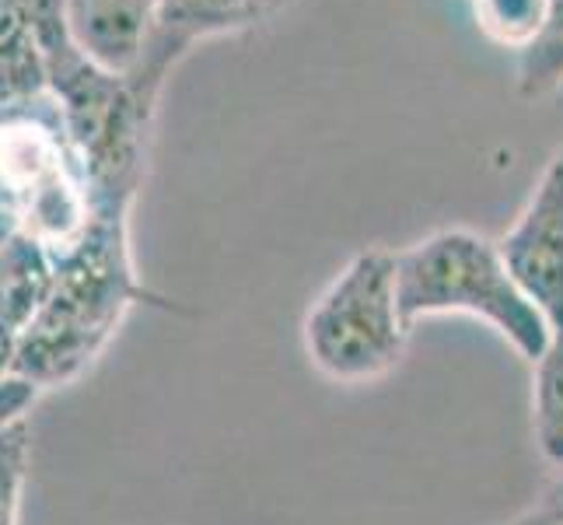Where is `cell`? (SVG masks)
Masks as SVG:
<instances>
[{
    "label": "cell",
    "instance_id": "cell-9",
    "mask_svg": "<svg viewBox=\"0 0 563 525\" xmlns=\"http://www.w3.org/2000/svg\"><path fill=\"white\" fill-rule=\"evenodd\" d=\"M56 277V260L29 236H8L0 242V329L14 340L46 305Z\"/></svg>",
    "mask_w": 563,
    "mask_h": 525
},
{
    "label": "cell",
    "instance_id": "cell-14",
    "mask_svg": "<svg viewBox=\"0 0 563 525\" xmlns=\"http://www.w3.org/2000/svg\"><path fill=\"white\" fill-rule=\"evenodd\" d=\"M32 470V424H18L0 438V525H22V501Z\"/></svg>",
    "mask_w": 563,
    "mask_h": 525
},
{
    "label": "cell",
    "instance_id": "cell-18",
    "mask_svg": "<svg viewBox=\"0 0 563 525\" xmlns=\"http://www.w3.org/2000/svg\"><path fill=\"white\" fill-rule=\"evenodd\" d=\"M14 337L11 333H4L0 329V379H8V375H14Z\"/></svg>",
    "mask_w": 563,
    "mask_h": 525
},
{
    "label": "cell",
    "instance_id": "cell-12",
    "mask_svg": "<svg viewBox=\"0 0 563 525\" xmlns=\"http://www.w3.org/2000/svg\"><path fill=\"white\" fill-rule=\"evenodd\" d=\"M563 88V0H550L539 35L518 53V95L526 102L550 99Z\"/></svg>",
    "mask_w": 563,
    "mask_h": 525
},
{
    "label": "cell",
    "instance_id": "cell-20",
    "mask_svg": "<svg viewBox=\"0 0 563 525\" xmlns=\"http://www.w3.org/2000/svg\"><path fill=\"white\" fill-rule=\"evenodd\" d=\"M8 236H14V231H11V228H8V225H4V221H0V242H4V239H8Z\"/></svg>",
    "mask_w": 563,
    "mask_h": 525
},
{
    "label": "cell",
    "instance_id": "cell-15",
    "mask_svg": "<svg viewBox=\"0 0 563 525\" xmlns=\"http://www.w3.org/2000/svg\"><path fill=\"white\" fill-rule=\"evenodd\" d=\"M22 14L29 18V25L35 29L38 43L46 50V61L60 50L74 46L67 35V14H64V0H14Z\"/></svg>",
    "mask_w": 563,
    "mask_h": 525
},
{
    "label": "cell",
    "instance_id": "cell-1",
    "mask_svg": "<svg viewBox=\"0 0 563 525\" xmlns=\"http://www.w3.org/2000/svg\"><path fill=\"white\" fill-rule=\"evenodd\" d=\"M141 302L162 305L133 263L130 221L95 218L85 239L56 256L49 298L14 343V375L43 396L81 382Z\"/></svg>",
    "mask_w": 563,
    "mask_h": 525
},
{
    "label": "cell",
    "instance_id": "cell-8",
    "mask_svg": "<svg viewBox=\"0 0 563 525\" xmlns=\"http://www.w3.org/2000/svg\"><path fill=\"white\" fill-rule=\"evenodd\" d=\"M158 0H64L67 35L88 61L130 74L137 67Z\"/></svg>",
    "mask_w": 563,
    "mask_h": 525
},
{
    "label": "cell",
    "instance_id": "cell-17",
    "mask_svg": "<svg viewBox=\"0 0 563 525\" xmlns=\"http://www.w3.org/2000/svg\"><path fill=\"white\" fill-rule=\"evenodd\" d=\"M542 508L550 512V518L556 522V525H563V470L556 473V480L547 488V494H542Z\"/></svg>",
    "mask_w": 563,
    "mask_h": 525
},
{
    "label": "cell",
    "instance_id": "cell-19",
    "mask_svg": "<svg viewBox=\"0 0 563 525\" xmlns=\"http://www.w3.org/2000/svg\"><path fill=\"white\" fill-rule=\"evenodd\" d=\"M511 525H556V522L550 518V512L542 508V504H536V508H529L526 515H518Z\"/></svg>",
    "mask_w": 563,
    "mask_h": 525
},
{
    "label": "cell",
    "instance_id": "cell-4",
    "mask_svg": "<svg viewBox=\"0 0 563 525\" xmlns=\"http://www.w3.org/2000/svg\"><path fill=\"white\" fill-rule=\"evenodd\" d=\"M0 218L53 260L81 242L95 221L85 162L49 91L0 106Z\"/></svg>",
    "mask_w": 563,
    "mask_h": 525
},
{
    "label": "cell",
    "instance_id": "cell-16",
    "mask_svg": "<svg viewBox=\"0 0 563 525\" xmlns=\"http://www.w3.org/2000/svg\"><path fill=\"white\" fill-rule=\"evenodd\" d=\"M38 396L43 393H38V389L25 379H18V375L0 379V438H4L11 427L29 420Z\"/></svg>",
    "mask_w": 563,
    "mask_h": 525
},
{
    "label": "cell",
    "instance_id": "cell-7",
    "mask_svg": "<svg viewBox=\"0 0 563 525\" xmlns=\"http://www.w3.org/2000/svg\"><path fill=\"white\" fill-rule=\"evenodd\" d=\"M290 4L295 0H158L144 53L126 77L151 102H162L168 74L192 46L213 35L256 29Z\"/></svg>",
    "mask_w": 563,
    "mask_h": 525
},
{
    "label": "cell",
    "instance_id": "cell-5",
    "mask_svg": "<svg viewBox=\"0 0 563 525\" xmlns=\"http://www.w3.org/2000/svg\"><path fill=\"white\" fill-rule=\"evenodd\" d=\"M410 322L399 308L396 252L364 249L305 316V354L336 385L388 375L402 361Z\"/></svg>",
    "mask_w": 563,
    "mask_h": 525
},
{
    "label": "cell",
    "instance_id": "cell-10",
    "mask_svg": "<svg viewBox=\"0 0 563 525\" xmlns=\"http://www.w3.org/2000/svg\"><path fill=\"white\" fill-rule=\"evenodd\" d=\"M49 91L46 50L14 0H0V106L29 102Z\"/></svg>",
    "mask_w": 563,
    "mask_h": 525
},
{
    "label": "cell",
    "instance_id": "cell-11",
    "mask_svg": "<svg viewBox=\"0 0 563 525\" xmlns=\"http://www.w3.org/2000/svg\"><path fill=\"white\" fill-rule=\"evenodd\" d=\"M532 431L539 456L563 470V329L532 364Z\"/></svg>",
    "mask_w": 563,
    "mask_h": 525
},
{
    "label": "cell",
    "instance_id": "cell-2",
    "mask_svg": "<svg viewBox=\"0 0 563 525\" xmlns=\"http://www.w3.org/2000/svg\"><path fill=\"white\" fill-rule=\"evenodd\" d=\"M396 281L410 329L431 316H470L487 322L529 364L550 347L547 316L515 284L497 242L470 228H444L396 252Z\"/></svg>",
    "mask_w": 563,
    "mask_h": 525
},
{
    "label": "cell",
    "instance_id": "cell-3",
    "mask_svg": "<svg viewBox=\"0 0 563 525\" xmlns=\"http://www.w3.org/2000/svg\"><path fill=\"white\" fill-rule=\"evenodd\" d=\"M46 67L49 95L88 172L95 218L130 221L147 179L158 102H151L126 74L88 61L77 46L49 56Z\"/></svg>",
    "mask_w": 563,
    "mask_h": 525
},
{
    "label": "cell",
    "instance_id": "cell-13",
    "mask_svg": "<svg viewBox=\"0 0 563 525\" xmlns=\"http://www.w3.org/2000/svg\"><path fill=\"white\" fill-rule=\"evenodd\" d=\"M550 0H473V18L490 43L521 53L547 22Z\"/></svg>",
    "mask_w": 563,
    "mask_h": 525
},
{
    "label": "cell",
    "instance_id": "cell-6",
    "mask_svg": "<svg viewBox=\"0 0 563 525\" xmlns=\"http://www.w3.org/2000/svg\"><path fill=\"white\" fill-rule=\"evenodd\" d=\"M515 284L547 316L553 333L563 329V147L542 168L518 221L497 239Z\"/></svg>",
    "mask_w": 563,
    "mask_h": 525
}]
</instances>
